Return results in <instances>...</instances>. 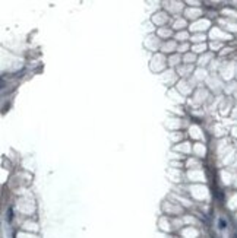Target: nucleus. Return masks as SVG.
<instances>
[{
	"mask_svg": "<svg viewBox=\"0 0 237 238\" xmlns=\"http://www.w3.org/2000/svg\"><path fill=\"white\" fill-rule=\"evenodd\" d=\"M220 228H226V222H224L222 219L220 221Z\"/></svg>",
	"mask_w": 237,
	"mask_h": 238,
	"instance_id": "f257e3e1",
	"label": "nucleus"
}]
</instances>
